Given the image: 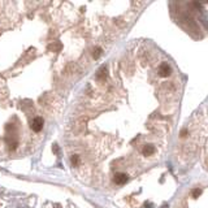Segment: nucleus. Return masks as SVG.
Listing matches in <instances>:
<instances>
[{"label": "nucleus", "mask_w": 208, "mask_h": 208, "mask_svg": "<svg viewBox=\"0 0 208 208\" xmlns=\"http://www.w3.org/2000/svg\"><path fill=\"white\" fill-rule=\"evenodd\" d=\"M52 150H53V152L56 153V155H60V148H59V146H57V144H53Z\"/></svg>", "instance_id": "obj_11"}, {"label": "nucleus", "mask_w": 208, "mask_h": 208, "mask_svg": "<svg viewBox=\"0 0 208 208\" xmlns=\"http://www.w3.org/2000/svg\"><path fill=\"white\" fill-rule=\"evenodd\" d=\"M153 151H155V148H153V146H151V144H147V146H144V147H143V150H142V153H143V155H144V156H152Z\"/></svg>", "instance_id": "obj_6"}, {"label": "nucleus", "mask_w": 208, "mask_h": 208, "mask_svg": "<svg viewBox=\"0 0 208 208\" xmlns=\"http://www.w3.org/2000/svg\"><path fill=\"white\" fill-rule=\"evenodd\" d=\"M100 56H101V48L100 47H95V48L92 49V57L95 60H98Z\"/></svg>", "instance_id": "obj_7"}, {"label": "nucleus", "mask_w": 208, "mask_h": 208, "mask_svg": "<svg viewBox=\"0 0 208 208\" xmlns=\"http://www.w3.org/2000/svg\"><path fill=\"white\" fill-rule=\"evenodd\" d=\"M4 140L7 142V144L9 146V148H12V150L17 147V144H18L17 139H16V138H13V135H10V134H8L7 137L4 138Z\"/></svg>", "instance_id": "obj_5"}, {"label": "nucleus", "mask_w": 208, "mask_h": 208, "mask_svg": "<svg viewBox=\"0 0 208 208\" xmlns=\"http://www.w3.org/2000/svg\"><path fill=\"white\" fill-rule=\"evenodd\" d=\"M107 77H108V68H107V65H103L99 68L98 73H96V78L99 81H105Z\"/></svg>", "instance_id": "obj_3"}, {"label": "nucleus", "mask_w": 208, "mask_h": 208, "mask_svg": "<svg viewBox=\"0 0 208 208\" xmlns=\"http://www.w3.org/2000/svg\"><path fill=\"white\" fill-rule=\"evenodd\" d=\"M79 163H81V159H79V156L78 155H73L72 156V164L74 166H78L79 165Z\"/></svg>", "instance_id": "obj_8"}, {"label": "nucleus", "mask_w": 208, "mask_h": 208, "mask_svg": "<svg viewBox=\"0 0 208 208\" xmlns=\"http://www.w3.org/2000/svg\"><path fill=\"white\" fill-rule=\"evenodd\" d=\"M157 73H159L160 75H163V77H168V75H170V73H172V68H170V65L166 64V62H163V64H161L160 66H159Z\"/></svg>", "instance_id": "obj_2"}, {"label": "nucleus", "mask_w": 208, "mask_h": 208, "mask_svg": "<svg viewBox=\"0 0 208 208\" xmlns=\"http://www.w3.org/2000/svg\"><path fill=\"white\" fill-rule=\"evenodd\" d=\"M43 125H44V120L42 117H34V120L31 121V129L34 131L39 133L42 129H43Z\"/></svg>", "instance_id": "obj_1"}, {"label": "nucleus", "mask_w": 208, "mask_h": 208, "mask_svg": "<svg viewBox=\"0 0 208 208\" xmlns=\"http://www.w3.org/2000/svg\"><path fill=\"white\" fill-rule=\"evenodd\" d=\"M144 208H153V204L151 202H146L144 203Z\"/></svg>", "instance_id": "obj_12"}, {"label": "nucleus", "mask_w": 208, "mask_h": 208, "mask_svg": "<svg viewBox=\"0 0 208 208\" xmlns=\"http://www.w3.org/2000/svg\"><path fill=\"white\" fill-rule=\"evenodd\" d=\"M191 195H192V198H199L200 195H202V190L200 189H194L191 191Z\"/></svg>", "instance_id": "obj_9"}, {"label": "nucleus", "mask_w": 208, "mask_h": 208, "mask_svg": "<svg viewBox=\"0 0 208 208\" xmlns=\"http://www.w3.org/2000/svg\"><path fill=\"white\" fill-rule=\"evenodd\" d=\"M61 47H62V46H61L60 43H57L56 46H55V43H53V44H51V46H49L48 48H49V49H52V51H55V52H56V51H59V49H61Z\"/></svg>", "instance_id": "obj_10"}, {"label": "nucleus", "mask_w": 208, "mask_h": 208, "mask_svg": "<svg viewBox=\"0 0 208 208\" xmlns=\"http://www.w3.org/2000/svg\"><path fill=\"white\" fill-rule=\"evenodd\" d=\"M127 179H129L127 174H125V173H117L116 176H114L113 181H114V183H117V185H124V183H126V182H127Z\"/></svg>", "instance_id": "obj_4"}]
</instances>
